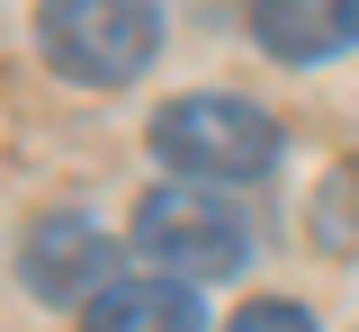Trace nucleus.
<instances>
[{
  "instance_id": "obj_5",
  "label": "nucleus",
  "mask_w": 359,
  "mask_h": 332,
  "mask_svg": "<svg viewBox=\"0 0 359 332\" xmlns=\"http://www.w3.org/2000/svg\"><path fill=\"white\" fill-rule=\"evenodd\" d=\"M252 46L278 63H341L359 54V0H252Z\"/></svg>"
},
{
  "instance_id": "obj_1",
  "label": "nucleus",
  "mask_w": 359,
  "mask_h": 332,
  "mask_svg": "<svg viewBox=\"0 0 359 332\" xmlns=\"http://www.w3.org/2000/svg\"><path fill=\"white\" fill-rule=\"evenodd\" d=\"M162 54L153 0H45L36 9V63L72 90H126Z\"/></svg>"
},
{
  "instance_id": "obj_7",
  "label": "nucleus",
  "mask_w": 359,
  "mask_h": 332,
  "mask_svg": "<svg viewBox=\"0 0 359 332\" xmlns=\"http://www.w3.org/2000/svg\"><path fill=\"white\" fill-rule=\"evenodd\" d=\"M224 332H314V314H306V305H287V296H252Z\"/></svg>"
},
{
  "instance_id": "obj_4",
  "label": "nucleus",
  "mask_w": 359,
  "mask_h": 332,
  "mask_svg": "<svg viewBox=\"0 0 359 332\" xmlns=\"http://www.w3.org/2000/svg\"><path fill=\"white\" fill-rule=\"evenodd\" d=\"M117 279H126V242L108 234L99 216H81V207L36 216L27 242H18V287H27L36 305H81L90 314Z\"/></svg>"
},
{
  "instance_id": "obj_2",
  "label": "nucleus",
  "mask_w": 359,
  "mask_h": 332,
  "mask_svg": "<svg viewBox=\"0 0 359 332\" xmlns=\"http://www.w3.org/2000/svg\"><path fill=\"white\" fill-rule=\"evenodd\" d=\"M153 162L171 171V180H207V189H233V180H261L269 162H278V126H269V108L233 90H189L171 108H153Z\"/></svg>"
},
{
  "instance_id": "obj_6",
  "label": "nucleus",
  "mask_w": 359,
  "mask_h": 332,
  "mask_svg": "<svg viewBox=\"0 0 359 332\" xmlns=\"http://www.w3.org/2000/svg\"><path fill=\"white\" fill-rule=\"evenodd\" d=\"M81 332H207V314H198V287H189V279L126 270V279L81 314Z\"/></svg>"
},
{
  "instance_id": "obj_3",
  "label": "nucleus",
  "mask_w": 359,
  "mask_h": 332,
  "mask_svg": "<svg viewBox=\"0 0 359 332\" xmlns=\"http://www.w3.org/2000/svg\"><path fill=\"white\" fill-rule=\"evenodd\" d=\"M135 251L162 270V279H233L243 261H252V216H243V198L207 189V180H162V189L135 207Z\"/></svg>"
}]
</instances>
